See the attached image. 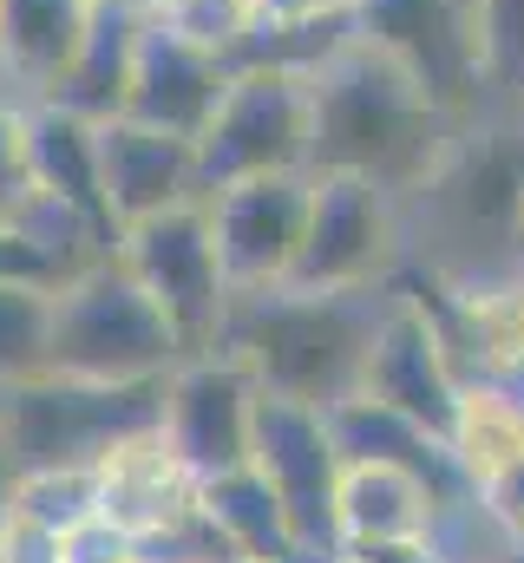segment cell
<instances>
[{"instance_id":"obj_1","label":"cell","mask_w":524,"mask_h":563,"mask_svg":"<svg viewBox=\"0 0 524 563\" xmlns=\"http://www.w3.org/2000/svg\"><path fill=\"white\" fill-rule=\"evenodd\" d=\"M393 308V282L381 288H250L230 301L223 341L262 394L308 400V407H341L368 387V354Z\"/></svg>"},{"instance_id":"obj_2","label":"cell","mask_w":524,"mask_h":563,"mask_svg":"<svg viewBox=\"0 0 524 563\" xmlns=\"http://www.w3.org/2000/svg\"><path fill=\"white\" fill-rule=\"evenodd\" d=\"M426 236H406V263L446 282L524 276V125H466L446 164L400 203Z\"/></svg>"},{"instance_id":"obj_3","label":"cell","mask_w":524,"mask_h":563,"mask_svg":"<svg viewBox=\"0 0 524 563\" xmlns=\"http://www.w3.org/2000/svg\"><path fill=\"white\" fill-rule=\"evenodd\" d=\"M459 119H446L387 53L348 46L315 79V157L308 170H354L393 190L400 203L446 164L459 144Z\"/></svg>"},{"instance_id":"obj_4","label":"cell","mask_w":524,"mask_h":563,"mask_svg":"<svg viewBox=\"0 0 524 563\" xmlns=\"http://www.w3.org/2000/svg\"><path fill=\"white\" fill-rule=\"evenodd\" d=\"M164 426V380H73L40 374L0 387V439L20 472L106 465L131 432Z\"/></svg>"},{"instance_id":"obj_5","label":"cell","mask_w":524,"mask_h":563,"mask_svg":"<svg viewBox=\"0 0 524 563\" xmlns=\"http://www.w3.org/2000/svg\"><path fill=\"white\" fill-rule=\"evenodd\" d=\"M190 361L171 314L119 256L79 269L53 295V374L73 380H171Z\"/></svg>"},{"instance_id":"obj_6","label":"cell","mask_w":524,"mask_h":563,"mask_svg":"<svg viewBox=\"0 0 524 563\" xmlns=\"http://www.w3.org/2000/svg\"><path fill=\"white\" fill-rule=\"evenodd\" d=\"M361 46L387 53L393 66L459 125H479L492 79L479 46V0H354Z\"/></svg>"},{"instance_id":"obj_7","label":"cell","mask_w":524,"mask_h":563,"mask_svg":"<svg viewBox=\"0 0 524 563\" xmlns=\"http://www.w3.org/2000/svg\"><path fill=\"white\" fill-rule=\"evenodd\" d=\"M138 288L171 314V328L184 334L190 354L217 347L223 341V321H230V301L237 288L223 276V256H217V230H210V203H177V210H157L144 223L119 230V250Z\"/></svg>"},{"instance_id":"obj_8","label":"cell","mask_w":524,"mask_h":563,"mask_svg":"<svg viewBox=\"0 0 524 563\" xmlns=\"http://www.w3.org/2000/svg\"><path fill=\"white\" fill-rule=\"evenodd\" d=\"M315 157V79L275 73V66H243L217 106V119L197 139V170L204 197L243 177H275V170H308Z\"/></svg>"},{"instance_id":"obj_9","label":"cell","mask_w":524,"mask_h":563,"mask_svg":"<svg viewBox=\"0 0 524 563\" xmlns=\"http://www.w3.org/2000/svg\"><path fill=\"white\" fill-rule=\"evenodd\" d=\"M308 230L295 256V288H381L406 269L400 197L354 170H308Z\"/></svg>"},{"instance_id":"obj_10","label":"cell","mask_w":524,"mask_h":563,"mask_svg":"<svg viewBox=\"0 0 524 563\" xmlns=\"http://www.w3.org/2000/svg\"><path fill=\"white\" fill-rule=\"evenodd\" d=\"M256 407H262V380L230 347H204V354H190L164 380V439L190 465L197 485L217 478V472L250 465V452H256Z\"/></svg>"},{"instance_id":"obj_11","label":"cell","mask_w":524,"mask_h":563,"mask_svg":"<svg viewBox=\"0 0 524 563\" xmlns=\"http://www.w3.org/2000/svg\"><path fill=\"white\" fill-rule=\"evenodd\" d=\"M262 478L275 485V498L288 505L308 558L335 563V492H341V445H335V426L321 407L308 400H282V394H262L256 407V452H250Z\"/></svg>"},{"instance_id":"obj_12","label":"cell","mask_w":524,"mask_h":563,"mask_svg":"<svg viewBox=\"0 0 524 563\" xmlns=\"http://www.w3.org/2000/svg\"><path fill=\"white\" fill-rule=\"evenodd\" d=\"M308 170H275V177H243L210 190V230H217V256L237 295L250 288H282L295 276L302 256V230H308Z\"/></svg>"},{"instance_id":"obj_13","label":"cell","mask_w":524,"mask_h":563,"mask_svg":"<svg viewBox=\"0 0 524 563\" xmlns=\"http://www.w3.org/2000/svg\"><path fill=\"white\" fill-rule=\"evenodd\" d=\"M237 66L197 40H184L177 26L151 20L144 13V33H138V59H131V99L125 119L144 125H164V132H184V139H204V125L217 119L223 92H230Z\"/></svg>"},{"instance_id":"obj_14","label":"cell","mask_w":524,"mask_h":563,"mask_svg":"<svg viewBox=\"0 0 524 563\" xmlns=\"http://www.w3.org/2000/svg\"><path fill=\"white\" fill-rule=\"evenodd\" d=\"M361 394H374L381 407L393 413H406V420H419L426 432H452V413H459V394H466V380L452 374V361H446V347H439V334H433V321H426V308L393 282V308L387 321H381V334H374V354H368V387Z\"/></svg>"},{"instance_id":"obj_15","label":"cell","mask_w":524,"mask_h":563,"mask_svg":"<svg viewBox=\"0 0 524 563\" xmlns=\"http://www.w3.org/2000/svg\"><path fill=\"white\" fill-rule=\"evenodd\" d=\"M99 184H106V210L119 230L157 217V210L197 203L204 197L197 139L144 125V119H106L99 125Z\"/></svg>"},{"instance_id":"obj_16","label":"cell","mask_w":524,"mask_h":563,"mask_svg":"<svg viewBox=\"0 0 524 563\" xmlns=\"http://www.w3.org/2000/svg\"><path fill=\"white\" fill-rule=\"evenodd\" d=\"M190 505H197V478H190V465L171 452L164 426L131 432L125 445L99 465V518H112L131 538L164 531V525L184 518Z\"/></svg>"},{"instance_id":"obj_17","label":"cell","mask_w":524,"mask_h":563,"mask_svg":"<svg viewBox=\"0 0 524 563\" xmlns=\"http://www.w3.org/2000/svg\"><path fill=\"white\" fill-rule=\"evenodd\" d=\"M439 505L446 498L433 492V478L387 465V459H348L341 492H335V531H341V544H354V538H433Z\"/></svg>"},{"instance_id":"obj_18","label":"cell","mask_w":524,"mask_h":563,"mask_svg":"<svg viewBox=\"0 0 524 563\" xmlns=\"http://www.w3.org/2000/svg\"><path fill=\"white\" fill-rule=\"evenodd\" d=\"M26 177L53 197H66L73 210H86L106 236H119L112 210H106V184H99V125L33 99L26 106Z\"/></svg>"},{"instance_id":"obj_19","label":"cell","mask_w":524,"mask_h":563,"mask_svg":"<svg viewBox=\"0 0 524 563\" xmlns=\"http://www.w3.org/2000/svg\"><path fill=\"white\" fill-rule=\"evenodd\" d=\"M138 33H144V13L92 7V26H86V40H79L73 66L59 73V86L46 92V106H66V112H79V119H92V125L125 119Z\"/></svg>"},{"instance_id":"obj_20","label":"cell","mask_w":524,"mask_h":563,"mask_svg":"<svg viewBox=\"0 0 524 563\" xmlns=\"http://www.w3.org/2000/svg\"><path fill=\"white\" fill-rule=\"evenodd\" d=\"M92 26V0H0V59L7 79L46 99L59 73L73 66L79 40Z\"/></svg>"},{"instance_id":"obj_21","label":"cell","mask_w":524,"mask_h":563,"mask_svg":"<svg viewBox=\"0 0 524 563\" xmlns=\"http://www.w3.org/2000/svg\"><path fill=\"white\" fill-rule=\"evenodd\" d=\"M197 492H204V511L217 518V531L237 544L243 563H308V544H302L288 505L275 498V485L262 478L256 465L217 472V478H204Z\"/></svg>"},{"instance_id":"obj_22","label":"cell","mask_w":524,"mask_h":563,"mask_svg":"<svg viewBox=\"0 0 524 563\" xmlns=\"http://www.w3.org/2000/svg\"><path fill=\"white\" fill-rule=\"evenodd\" d=\"M459 472L472 492L499 485L512 465L524 459V387L518 380H472L459 394V413H452V432H446Z\"/></svg>"},{"instance_id":"obj_23","label":"cell","mask_w":524,"mask_h":563,"mask_svg":"<svg viewBox=\"0 0 524 563\" xmlns=\"http://www.w3.org/2000/svg\"><path fill=\"white\" fill-rule=\"evenodd\" d=\"M53 295L40 282H0V387L53 374Z\"/></svg>"},{"instance_id":"obj_24","label":"cell","mask_w":524,"mask_h":563,"mask_svg":"<svg viewBox=\"0 0 524 563\" xmlns=\"http://www.w3.org/2000/svg\"><path fill=\"white\" fill-rule=\"evenodd\" d=\"M86 518H99V465H79V472H20L13 525H33L46 538H66Z\"/></svg>"},{"instance_id":"obj_25","label":"cell","mask_w":524,"mask_h":563,"mask_svg":"<svg viewBox=\"0 0 524 563\" xmlns=\"http://www.w3.org/2000/svg\"><path fill=\"white\" fill-rule=\"evenodd\" d=\"M479 46H485L492 99L524 106V0H479Z\"/></svg>"},{"instance_id":"obj_26","label":"cell","mask_w":524,"mask_h":563,"mask_svg":"<svg viewBox=\"0 0 524 563\" xmlns=\"http://www.w3.org/2000/svg\"><path fill=\"white\" fill-rule=\"evenodd\" d=\"M59 563H138V538L112 518H86L79 531L59 538Z\"/></svg>"},{"instance_id":"obj_27","label":"cell","mask_w":524,"mask_h":563,"mask_svg":"<svg viewBox=\"0 0 524 563\" xmlns=\"http://www.w3.org/2000/svg\"><path fill=\"white\" fill-rule=\"evenodd\" d=\"M335 563H439L433 538H354L341 544Z\"/></svg>"},{"instance_id":"obj_28","label":"cell","mask_w":524,"mask_h":563,"mask_svg":"<svg viewBox=\"0 0 524 563\" xmlns=\"http://www.w3.org/2000/svg\"><path fill=\"white\" fill-rule=\"evenodd\" d=\"M479 498H485V511L499 518V531H505L512 544H524V459L499 478V485H485Z\"/></svg>"},{"instance_id":"obj_29","label":"cell","mask_w":524,"mask_h":563,"mask_svg":"<svg viewBox=\"0 0 524 563\" xmlns=\"http://www.w3.org/2000/svg\"><path fill=\"white\" fill-rule=\"evenodd\" d=\"M13 498H20V465H13V452H7V439H0V538H7V525H13Z\"/></svg>"},{"instance_id":"obj_30","label":"cell","mask_w":524,"mask_h":563,"mask_svg":"<svg viewBox=\"0 0 524 563\" xmlns=\"http://www.w3.org/2000/svg\"><path fill=\"white\" fill-rule=\"evenodd\" d=\"M92 7H119V13H151L157 0H92Z\"/></svg>"},{"instance_id":"obj_31","label":"cell","mask_w":524,"mask_h":563,"mask_svg":"<svg viewBox=\"0 0 524 563\" xmlns=\"http://www.w3.org/2000/svg\"><path fill=\"white\" fill-rule=\"evenodd\" d=\"M269 7H354V0H269Z\"/></svg>"},{"instance_id":"obj_32","label":"cell","mask_w":524,"mask_h":563,"mask_svg":"<svg viewBox=\"0 0 524 563\" xmlns=\"http://www.w3.org/2000/svg\"><path fill=\"white\" fill-rule=\"evenodd\" d=\"M7 86H13V79H7V59H0V99H7Z\"/></svg>"},{"instance_id":"obj_33","label":"cell","mask_w":524,"mask_h":563,"mask_svg":"<svg viewBox=\"0 0 524 563\" xmlns=\"http://www.w3.org/2000/svg\"><path fill=\"white\" fill-rule=\"evenodd\" d=\"M505 563H524V544H512V558H505Z\"/></svg>"},{"instance_id":"obj_34","label":"cell","mask_w":524,"mask_h":563,"mask_svg":"<svg viewBox=\"0 0 524 563\" xmlns=\"http://www.w3.org/2000/svg\"><path fill=\"white\" fill-rule=\"evenodd\" d=\"M308 563H321V558H308Z\"/></svg>"}]
</instances>
